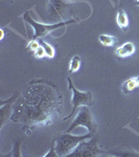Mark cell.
I'll use <instances>...</instances> for the list:
<instances>
[{
  "instance_id": "cell-1",
  "label": "cell",
  "mask_w": 139,
  "mask_h": 157,
  "mask_svg": "<svg viewBox=\"0 0 139 157\" xmlns=\"http://www.w3.org/2000/svg\"><path fill=\"white\" fill-rule=\"evenodd\" d=\"M11 121L19 124L27 135L40 127L49 126L62 113L63 98L54 83L34 80L12 106Z\"/></svg>"
},
{
  "instance_id": "cell-2",
  "label": "cell",
  "mask_w": 139,
  "mask_h": 157,
  "mask_svg": "<svg viewBox=\"0 0 139 157\" xmlns=\"http://www.w3.org/2000/svg\"><path fill=\"white\" fill-rule=\"evenodd\" d=\"M92 136H94V134L89 132L87 134H83V135H73V134L67 132L60 134L54 140L55 152H57L58 156H69L82 141L92 137Z\"/></svg>"
},
{
  "instance_id": "cell-3",
  "label": "cell",
  "mask_w": 139,
  "mask_h": 157,
  "mask_svg": "<svg viewBox=\"0 0 139 157\" xmlns=\"http://www.w3.org/2000/svg\"><path fill=\"white\" fill-rule=\"evenodd\" d=\"M23 19L26 23H28L30 26L34 29V35H32V39H42L43 37L47 36L48 34H50L54 30L60 29V27L64 26V25H68V24H72L75 23V20L70 19L67 20V21H60L57 22V23H52V24H48V23H40V22L36 21L35 19H32L30 17V15L28 14V12H26L23 15Z\"/></svg>"
},
{
  "instance_id": "cell-4",
  "label": "cell",
  "mask_w": 139,
  "mask_h": 157,
  "mask_svg": "<svg viewBox=\"0 0 139 157\" xmlns=\"http://www.w3.org/2000/svg\"><path fill=\"white\" fill-rule=\"evenodd\" d=\"M79 127H84L88 130L89 133L95 134L97 131V125L94 120L92 112H91L89 106H82L77 114L75 115L74 120L70 124V126L66 130L67 133H71Z\"/></svg>"
},
{
  "instance_id": "cell-5",
  "label": "cell",
  "mask_w": 139,
  "mask_h": 157,
  "mask_svg": "<svg viewBox=\"0 0 139 157\" xmlns=\"http://www.w3.org/2000/svg\"><path fill=\"white\" fill-rule=\"evenodd\" d=\"M67 82H68V88L71 91V104H72V109L70 111V113L68 114L66 117L63 118V121H67L70 117H72L75 114V111L77 110V108L82 107V106H90L93 103V97L91 91H81L77 88H75V86L73 85L71 78L69 77L67 78Z\"/></svg>"
},
{
  "instance_id": "cell-6",
  "label": "cell",
  "mask_w": 139,
  "mask_h": 157,
  "mask_svg": "<svg viewBox=\"0 0 139 157\" xmlns=\"http://www.w3.org/2000/svg\"><path fill=\"white\" fill-rule=\"evenodd\" d=\"M103 151L98 148V139L97 137H92L82 141L74 151L70 154V157H91V156H98L103 154Z\"/></svg>"
},
{
  "instance_id": "cell-7",
  "label": "cell",
  "mask_w": 139,
  "mask_h": 157,
  "mask_svg": "<svg viewBox=\"0 0 139 157\" xmlns=\"http://www.w3.org/2000/svg\"><path fill=\"white\" fill-rule=\"evenodd\" d=\"M46 7L52 19H62L68 10V3L64 0H46Z\"/></svg>"
},
{
  "instance_id": "cell-8",
  "label": "cell",
  "mask_w": 139,
  "mask_h": 157,
  "mask_svg": "<svg viewBox=\"0 0 139 157\" xmlns=\"http://www.w3.org/2000/svg\"><path fill=\"white\" fill-rule=\"evenodd\" d=\"M136 52V46L133 42L128 41L122 43L115 49V56L119 59H128L132 57Z\"/></svg>"
},
{
  "instance_id": "cell-9",
  "label": "cell",
  "mask_w": 139,
  "mask_h": 157,
  "mask_svg": "<svg viewBox=\"0 0 139 157\" xmlns=\"http://www.w3.org/2000/svg\"><path fill=\"white\" fill-rule=\"evenodd\" d=\"M139 88V75L131 77L121 84V91L123 94H130Z\"/></svg>"
},
{
  "instance_id": "cell-10",
  "label": "cell",
  "mask_w": 139,
  "mask_h": 157,
  "mask_svg": "<svg viewBox=\"0 0 139 157\" xmlns=\"http://www.w3.org/2000/svg\"><path fill=\"white\" fill-rule=\"evenodd\" d=\"M116 23L118 27L122 30V32H127L129 29V17L128 14L126 13L125 10L119 9L116 14Z\"/></svg>"
},
{
  "instance_id": "cell-11",
  "label": "cell",
  "mask_w": 139,
  "mask_h": 157,
  "mask_svg": "<svg viewBox=\"0 0 139 157\" xmlns=\"http://www.w3.org/2000/svg\"><path fill=\"white\" fill-rule=\"evenodd\" d=\"M98 41L105 47H112L117 43V38L112 36V35L102 34L98 36Z\"/></svg>"
},
{
  "instance_id": "cell-12",
  "label": "cell",
  "mask_w": 139,
  "mask_h": 157,
  "mask_svg": "<svg viewBox=\"0 0 139 157\" xmlns=\"http://www.w3.org/2000/svg\"><path fill=\"white\" fill-rule=\"evenodd\" d=\"M81 65H82V59H81L80 56H73L69 62V67H68L69 73H74L79 71Z\"/></svg>"
},
{
  "instance_id": "cell-13",
  "label": "cell",
  "mask_w": 139,
  "mask_h": 157,
  "mask_svg": "<svg viewBox=\"0 0 139 157\" xmlns=\"http://www.w3.org/2000/svg\"><path fill=\"white\" fill-rule=\"evenodd\" d=\"M39 42H40V44H41V46L45 50L46 58H48V59H54V58L55 57V49H54V47L52 46L51 44L45 42L44 40H42V39H39Z\"/></svg>"
},
{
  "instance_id": "cell-14",
  "label": "cell",
  "mask_w": 139,
  "mask_h": 157,
  "mask_svg": "<svg viewBox=\"0 0 139 157\" xmlns=\"http://www.w3.org/2000/svg\"><path fill=\"white\" fill-rule=\"evenodd\" d=\"M40 46H41V44H40V42H39V39H38V40L37 39H32L28 43H27L26 49L28 50V52H35Z\"/></svg>"
},
{
  "instance_id": "cell-15",
  "label": "cell",
  "mask_w": 139,
  "mask_h": 157,
  "mask_svg": "<svg viewBox=\"0 0 139 157\" xmlns=\"http://www.w3.org/2000/svg\"><path fill=\"white\" fill-rule=\"evenodd\" d=\"M34 54V57L36 58V59H43V58H45L46 57V54H45V50L44 48H43L42 46H40L39 48H38L36 52H32Z\"/></svg>"
},
{
  "instance_id": "cell-16",
  "label": "cell",
  "mask_w": 139,
  "mask_h": 157,
  "mask_svg": "<svg viewBox=\"0 0 139 157\" xmlns=\"http://www.w3.org/2000/svg\"><path fill=\"white\" fill-rule=\"evenodd\" d=\"M45 157H48V156H58L57 152H55V149H54V143L52 141L51 146H50V150L47 154H45L44 155Z\"/></svg>"
},
{
  "instance_id": "cell-17",
  "label": "cell",
  "mask_w": 139,
  "mask_h": 157,
  "mask_svg": "<svg viewBox=\"0 0 139 157\" xmlns=\"http://www.w3.org/2000/svg\"><path fill=\"white\" fill-rule=\"evenodd\" d=\"M0 34H1V36H0V39L3 40V39H4V30H3V29L0 30Z\"/></svg>"
},
{
  "instance_id": "cell-18",
  "label": "cell",
  "mask_w": 139,
  "mask_h": 157,
  "mask_svg": "<svg viewBox=\"0 0 139 157\" xmlns=\"http://www.w3.org/2000/svg\"><path fill=\"white\" fill-rule=\"evenodd\" d=\"M135 4L139 6V0H135Z\"/></svg>"
}]
</instances>
